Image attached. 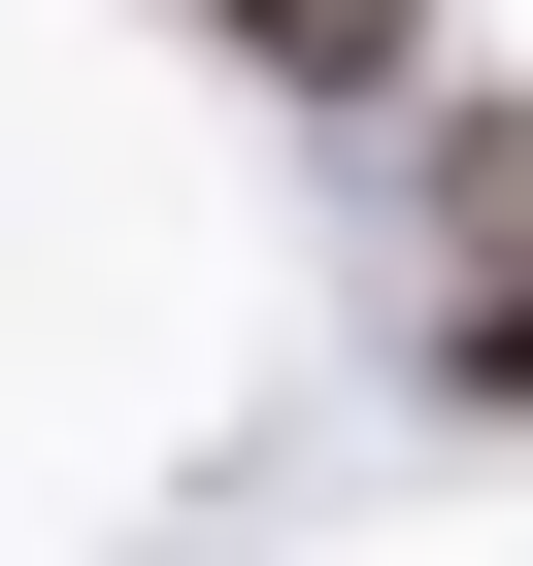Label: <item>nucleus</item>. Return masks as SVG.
I'll list each match as a JSON object with an SVG mask.
<instances>
[{
  "label": "nucleus",
  "mask_w": 533,
  "mask_h": 566,
  "mask_svg": "<svg viewBox=\"0 0 533 566\" xmlns=\"http://www.w3.org/2000/svg\"><path fill=\"white\" fill-rule=\"evenodd\" d=\"M200 34H233V67H266V101H334V134H367V101H400V67H433V0H200Z\"/></svg>",
  "instance_id": "f257e3e1"
},
{
  "label": "nucleus",
  "mask_w": 533,
  "mask_h": 566,
  "mask_svg": "<svg viewBox=\"0 0 533 566\" xmlns=\"http://www.w3.org/2000/svg\"><path fill=\"white\" fill-rule=\"evenodd\" d=\"M433 367H467V400L533 433V266H467V334H433Z\"/></svg>",
  "instance_id": "f03ea898"
}]
</instances>
